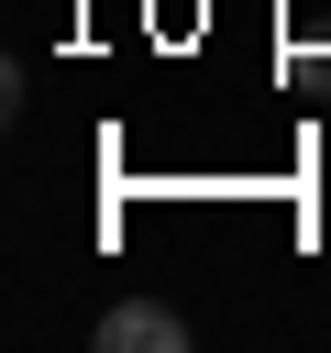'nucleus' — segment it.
Wrapping results in <instances>:
<instances>
[{
	"label": "nucleus",
	"mask_w": 331,
	"mask_h": 353,
	"mask_svg": "<svg viewBox=\"0 0 331 353\" xmlns=\"http://www.w3.org/2000/svg\"><path fill=\"white\" fill-rule=\"evenodd\" d=\"M188 342V320L177 309H154V298H132V309H110L99 320V353H177Z\"/></svg>",
	"instance_id": "nucleus-1"
}]
</instances>
